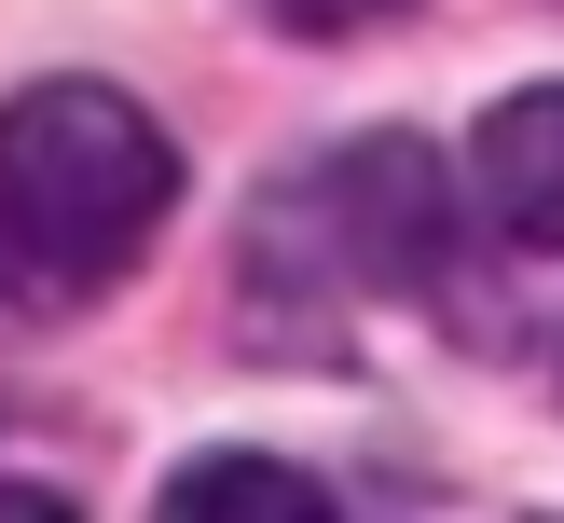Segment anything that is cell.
<instances>
[{
    "label": "cell",
    "mask_w": 564,
    "mask_h": 523,
    "mask_svg": "<svg viewBox=\"0 0 564 523\" xmlns=\"http://www.w3.org/2000/svg\"><path fill=\"white\" fill-rule=\"evenodd\" d=\"M468 179H482V220L510 248H564V83H523V97H496L482 152H468Z\"/></svg>",
    "instance_id": "obj_3"
},
{
    "label": "cell",
    "mask_w": 564,
    "mask_h": 523,
    "mask_svg": "<svg viewBox=\"0 0 564 523\" xmlns=\"http://www.w3.org/2000/svg\"><path fill=\"white\" fill-rule=\"evenodd\" d=\"M275 28H303V42H358L372 14H400V0H262Z\"/></svg>",
    "instance_id": "obj_5"
},
{
    "label": "cell",
    "mask_w": 564,
    "mask_h": 523,
    "mask_svg": "<svg viewBox=\"0 0 564 523\" xmlns=\"http://www.w3.org/2000/svg\"><path fill=\"white\" fill-rule=\"evenodd\" d=\"M165 523H330V482H303L275 455H193L165 468Z\"/></svg>",
    "instance_id": "obj_4"
},
{
    "label": "cell",
    "mask_w": 564,
    "mask_h": 523,
    "mask_svg": "<svg viewBox=\"0 0 564 523\" xmlns=\"http://www.w3.org/2000/svg\"><path fill=\"white\" fill-rule=\"evenodd\" d=\"M441 248H455L441 152L427 138H345L330 165H303L248 207V290L290 275L303 303H400V290H441Z\"/></svg>",
    "instance_id": "obj_2"
},
{
    "label": "cell",
    "mask_w": 564,
    "mask_h": 523,
    "mask_svg": "<svg viewBox=\"0 0 564 523\" xmlns=\"http://www.w3.org/2000/svg\"><path fill=\"white\" fill-rule=\"evenodd\" d=\"M165 207H180V138L124 83L55 69L0 97V303L14 317H69V303L124 290Z\"/></svg>",
    "instance_id": "obj_1"
}]
</instances>
